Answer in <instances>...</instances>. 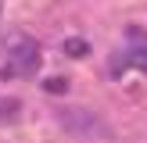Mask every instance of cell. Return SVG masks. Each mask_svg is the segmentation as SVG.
<instances>
[{
    "mask_svg": "<svg viewBox=\"0 0 147 143\" xmlns=\"http://www.w3.org/2000/svg\"><path fill=\"white\" fill-rule=\"evenodd\" d=\"M40 61H43V54H40V43H36L32 36L14 32L11 39H7V72H11V75H32V72L40 68Z\"/></svg>",
    "mask_w": 147,
    "mask_h": 143,
    "instance_id": "1",
    "label": "cell"
},
{
    "mask_svg": "<svg viewBox=\"0 0 147 143\" xmlns=\"http://www.w3.org/2000/svg\"><path fill=\"white\" fill-rule=\"evenodd\" d=\"M57 122H61L68 132H76V136H97V132H108V129H104V122H100L93 111H83V107L57 111Z\"/></svg>",
    "mask_w": 147,
    "mask_h": 143,
    "instance_id": "2",
    "label": "cell"
},
{
    "mask_svg": "<svg viewBox=\"0 0 147 143\" xmlns=\"http://www.w3.org/2000/svg\"><path fill=\"white\" fill-rule=\"evenodd\" d=\"M18 111H22V104L14 97H0V122H14Z\"/></svg>",
    "mask_w": 147,
    "mask_h": 143,
    "instance_id": "3",
    "label": "cell"
},
{
    "mask_svg": "<svg viewBox=\"0 0 147 143\" xmlns=\"http://www.w3.org/2000/svg\"><path fill=\"white\" fill-rule=\"evenodd\" d=\"M65 54H68V57H86V54H90V43L79 39V36H72V39H65Z\"/></svg>",
    "mask_w": 147,
    "mask_h": 143,
    "instance_id": "4",
    "label": "cell"
},
{
    "mask_svg": "<svg viewBox=\"0 0 147 143\" xmlns=\"http://www.w3.org/2000/svg\"><path fill=\"white\" fill-rule=\"evenodd\" d=\"M43 90L47 93H54V97H61V93H68V82H65V79H47V82H43Z\"/></svg>",
    "mask_w": 147,
    "mask_h": 143,
    "instance_id": "5",
    "label": "cell"
},
{
    "mask_svg": "<svg viewBox=\"0 0 147 143\" xmlns=\"http://www.w3.org/2000/svg\"><path fill=\"white\" fill-rule=\"evenodd\" d=\"M126 64H136L140 72H147V50H129V54H126Z\"/></svg>",
    "mask_w": 147,
    "mask_h": 143,
    "instance_id": "6",
    "label": "cell"
}]
</instances>
